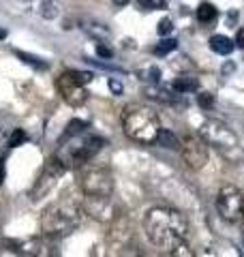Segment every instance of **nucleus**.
I'll list each match as a JSON object with an SVG mask.
<instances>
[{
  "instance_id": "obj_1",
  "label": "nucleus",
  "mask_w": 244,
  "mask_h": 257,
  "mask_svg": "<svg viewBox=\"0 0 244 257\" xmlns=\"http://www.w3.org/2000/svg\"><path fill=\"white\" fill-rule=\"evenodd\" d=\"M144 231L150 242L165 253H172L178 244L186 242L189 221L174 208H152L144 216Z\"/></svg>"
},
{
  "instance_id": "obj_2",
  "label": "nucleus",
  "mask_w": 244,
  "mask_h": 257,
  "mask_svg": "<svg viewBox=\"0 0 244 257\" xmlns=\"http://www.w3.org/2000/svg\"><path fill=\"white\" fill-rule=\"evenodd\" d=\"M81 219H84V206H79L73 199H60L45 208V212L41 214V231L47 238L67 236L79 227Z\"/></svg>"
},
{
  "instance_id": "obj_3",
  "label": "nucleus",
  "mask_w": 244,
  "mask_h": 257,
  "mask_svg": "<svg viewBox=\"0 0 244 257\" xmlns=\"http://www.w3.org/2000/svg\"><path fill=\"white\" fill-rule=\"evenodd\" d=\"M122 131L127 138H131L137 144H154L161 131L159 116L150 107L142 103H131L122 109Z\"/></svg>"
},
{
  "instance_id": "obj_4",
  "label": "nucleus",
  "mask_w": 244,
  "mask_h": 257,
  "mask_svg": "<svg viewBox=\"0 0 244 257\" xmlns=\"http://www.w3.org/2000/svg\"><path fill=\"white\" fill-rule=\"evenodd\" d=\"M199 135H201V140L206 142L208 146H212L223 159L231 161V163L242 161L244 150L240 146L238 135L233 133V128H229L225 122H221V120H216V118L206 120V122L199 126Z\"/></svg>"
},
{
  "instance_id": "obj_5",
  "label": "nucleus",
  "mask_w": 244,
  "mask_h": 257,
  "mask_svg": "<svg viewBox=\"0 0 244 257\" xmlns=\"http://www.w3.org/2000/svg\"><path fill=\"white\" fill-rule=\"evenodd\" d=\"M79 187L84 195L90 197H111L113 178L107 167H84L79 176Z\"/></svg>"
},
{
  "instance_id": "obj_6",
  "label": "nucleus",
  "mask_w": 244,
  "mask_h": 257,
  "mask_svg": "<svg viewBox=\"0 0 244 257\" xmlns=\"http://www.w3.org/2000/svg\"><path fill=\"white\" fill-rule=\"evenodd\" d=\"M216 210L227 223L244 221V193L235 187H223L216 197Z\"/></svg>"
},
{
  "instance_id": "obj_7",
  "label": "nucleus",
  "mask_w": 244,
  "mask_h": 257,
  "mask_svg": "<svg viewBox=\"0 0 244 257\" xmlns=\"http://www.w3.org/2000/svg\"><path fill=\"white\" fill-rule=\"evenodd\" d=\"M64 172H67V161H64L62 157H52V159L45 163L43 172H41L39 180H37V184H35V189H32V199L43 197L45 193L54 187L56 180H58Z\"/></svg>"
},
{
  "instance_id": "obj_8",
  "label": "nucleus",
  "mask_w": 244,
  "mask_h": 257,
  "mask_svg": "<svg viewBox=\"0 0 244 257\" xmlns=\"http://www.w3.org/2000/svg\"><path fill=\"white\" fill-rule=\"evenodd\" d=\"M56 88H58L60 96L69 103L71 107H79V105H84V103L88 101V92H86L84 84L77 82V79L73 77L71 71L62 73L58 79H56Z\"/></svg>"
},
{
  "instance_id": "obj_9",
  "label": "nucleus",
  "mask_w": 244,
  "mask_h": 257,
  "mask_svg": "<svg viewBox=\"0 0 244 257\" xmlns=\"http://www.w3.org/2000/svg\"><path fill=\"white\" fill-rule=\"evenodd\" d=\"M180 150H182V159L184 163L191 167V170H201V167H206L208 163V144L199 138H195V135H189V138H184V142L180 144Z\"/></svg>"
},
{
  "instance_id": "obj_10",
  "label": "nucleus",
  "mask_w": 244,
  "mask_h": 257,
  "mask_svg": "<svg viewBox=\"0 0 244 257\" xmlns=\"http://www.w3.org/2000/svg\"><path fill=\"white\" fill-rule=\"evenodd\" d=\"M105 146V140L103 138H96V135H90V138H84L73 152L69 155V163L67 165H73V167H84L88 161H90L96 152Z\"/></svg>"
},
{
  "instance_id": "obj_11",
  "label": "nucleus",
  "mask_w": 244,
  "mask_h": 257,
  "mask_svg": "<svg viewBox=\"0 0 244 257\" xmlns=\"http://www.w3.org/2000/svg\"><path fill=\"white\" fill-rule=\"evenodd\" d=\"M84 212L94 216V219H99V221H111L113 216H116L113 206H111V197H90V195H86Z\"/></svg>"
},
{
  "instance_id": "obj_12",
  "label": "nucleus",
  "mask_w": 244,
  "mask_h": 257,
  "mask_svg": "<svg viewBox=\"0 0 244 257\" xmlns=\"http://www.w3.org/2000/svg\"><path fill=\"white\" fill-rule=\"evenodd\" d=\"M131 240H133V227H131V223L122 216V219L116 221L113 229L109 231V244L116 248H125L131 244Z\"/></svg>"
},
{
  "instance_id": "obj_13",
  "label": "nucleus",
  "mask_w": 244,
  "mask_h": 257,
  "mask_svg": "<svg viewBox=\"0 0 244 257\" xmlns=\"http://www.w3.org/2000/svg\"><path fill=\"white\" fill-rule=\"evenodd\" d=\"M146 96H150V99L154 101H159V103H169V105H176V103H186V99H182L184 94L180 92H176L174 88L172 90H167V88H157V84H152L146 88Z\"/></svg>"
},
{
  "instance_id": "obj_14",
  "label": "nucleus",
  "mask_w": 244,
  "mask_h": 257,
  "mask_svg": "<svg viewBox=\"0 0 244 257\" xmlns=\"http://www.w3.org/2000/svg\"><path fill=\"white\" fill-rule=\"evenodd\" d=\"M210 50L218 56H229L233 52V41L223 35H214V37H210Z\"/></svg>"
},
{
  "instance_id": "obj_15",
  "label": "nucleus",
  "mask_w": 244,
  "mask_h": 257,
  "mask_svg": "<svg viewBox=\"0 0 244 257\" xmlns=\"http://www.w3.org/2000/svg\"><path fill=\"white\" fill-rule=\"evenodd\" d=\"M88 128V122H84V120H71V122L67 124V128H64V133H62V138H60V146L62 144H67L69 140L73 138H77V135H81Z\"/></svg>"
},
{
  "instance_id": "obj_16",
  "label": "nucleus",
  "mask_w": 244,
  "mask_h": 257,
  "mask_svg": "<svg viewBox=\"0 0 244 257\" xmlns=\"http://www.w3.org/2000/svg\"><path fill=\"white\" fill-rule=\"evenodd\" d=\"M172 88L176 92H180V94H189V92H195L199 88V82L195 77H189V75H182V77H178L174 79V84Z\"/></svg>"
},
{
  "instance_id": "obj_17",
  "label": "nucleus",
  "mask_w": 244,
  "mask_h": 257,
  "mask_svg": "<svg viewBox=\"0 0 244 257\" xmlns=\"http://www.w3.org/2000/svg\"><path fill=\"white\" fill-rule=\"evenodd\" d=\"M157 142L163 148H169V150H180V144H182L172 131H167V128H161L159 135H157Z\"/></svg>"
},
{
  "instance_id": "obj_18",
  "label": "nucleus",
  "mask_w": 244,
  "mask_h": 257,
  "mask_svg": "<svg viewBox=\"0 0 244 257\" xmlns=\"http://www.w3.org/2000/svg\"><path fill=\"white\" fill-rule=\"evenodd\" d=\"M216 15L218 11L214 9V5H210V3H201L197 7V20L201 24H210V22H214L216 20Z\"/></svg>"
},
{
  "instance_id": "obj_19",
  "label": "nucleus",
  "mask_w": 244,
  "mask_h": 257,
  "mask_svg": "<svg viewBox=\"0 0 244 257\" xmlns=\"http://www.w3.org/2000/svg\"><path fill=\"white\" fill-rule=\"evenodd\" d=\"M39 13L43 15V18H47V20H54L56 15L60 13V3H58V0H43V3H41Z\"/></svg>"
},
{
  "instance_id": "obj_20",
  "label": "nucleus",
  "mask_w": 244,
  "mask_h": 257,
  "mask_svg": "<svg viewBox=\"0 0 244 257\" xmlns=\"http://www.w3.org/2000/svg\"><path fill=\"white\" fill-rule=\"evenodd\" d=\"M15 56L22 60V62H26V64H30V67H35V69H47L50 64H47L45 60H41V58H37V56H32V54H28V52H20V50H15Z\"/></svg>"
},
{
  "instance_id": "obj_21",
  "label": "nucleus",
  "mask_w": 244,
  "mask_h": 257,
  "mask_svg": "<svg viewBox=\"0 0 244 257\" xmlns=\"http://www.w3.org/2000/svg\"><path fill=\"white\" fill-rule=\"evenodd\" d=\"M84 28L88 35H92V37H99V39H105V37H109V30L103 26V24H96V22H84Z\"/></svg>"
},
{
  "instance_id": "obj_22",
  "label": "nucleus",
  "mask_w": 244,
  "mask_h": 257,
  "mask_svg": "<svg viewBox=\"0 0 244 257\" xmlns=\"http://www.w3.org/2000/svg\"><path fill=\"white\" fill-rule=\"evenodd\" d=\"M176 47H178L176 39H163V41L154 47V54H157V56H167V54H172Z\"/></svg>"
},
{
  "instance_id": "obj_23",
  "label": "nucleus",
  "mask_w": 244,
  "mask_h": 257,
  "mask_svg": "<svg viewBox=\"0 0 244 257\" xmlns=\"http://www.w3.org/2000/svg\"><path fill=\"white\" fill-rule=\"evenodd\" d=\"M137 5H140L144 11H161V9H165V0H137Z\"/></svg>"
},
{
  "instance_id": "obj_24",
  "label": "nucleus",
  "mask_w": 244,
  "mask_h": 257,
  "mask_svg": "<svg viewBox=\"0 0 244 257\" xmlns=\"http://www.w3.org/2000/svg\"><path fill=\"white\" fill-rule=\"evenodd\" d=\"M142 79L144 82H150V84H159V79H161V71L157 69V67H150V69H146V71H142Z\"/></svg>"
},
{
  "instance_id": "obj_25",
  "label": "nucleus",
  "mask_w": 244,
  "mask_h": 257,
  "mask_svg": "<svg viewBox=\"0 0 244 257\" xmlns=\"http://www.w3.org/2000/svg\"><path fill=\"white\" fill-rule=\"evenodd\" d=\"M28 140V135L24 133V128H15V131L11 133V140H9V146L11 148H18V146H22L24 142Z\"/></svg>"
},
{
  "instance_id": "obj_26",
  "label": "nucleus",
  "mask_w": 244,
  "mask_h": 257,
  "mask_svg": "<svg viewBox=\"0 0 244 257\" xmlns=\"http://www.w3.org/2000/svg\"><path fill=\"white\" fill-rule=\"evenodd\" d=\"M197 103H199V107H203V109H212L214 107V99H212V94L210 92H199L197 94Z\"/></svg>"
},
{
  "instance_id": "obj_27",
  "label": "nucleus",
  "mask_w": 244,
  "mask_h": 257,
  "mask_svg": "<svg viewBox=\"0 0 244 257\" xmlns=\"http://www.w3.org/2000/svg\"><path fill=\"white\" fill-rule=\"evenodd\" d=\"M172 30H174V24H172V20H169V18H165V20H161V22H159L157 32H159L161 37H167V35H172Z\"/></svg>"
},
{
  "instance_id": "obj_28",
  "label": "nucleus",
  "mask_w": 244,
  "mask_h": 257,
  "mask_svg": "<svg viewBox=\"0 0 244 257\" xmlns=\"http://www.w3.org/2000/svg\"><path fill=\"white\" fill-rule=\"evenodd\" d=\"M71 73H73V77H75L77 79V82H81V84H88V82H92V73H88V71H71Z\"/></svg>"
},
{
  "instance_id": "obj_29",
  "label": "nucleus",
  "mask_w": 244,
  "mask_h": 257,
  "mask_svg": "<svg viewBox=\"0 0 244 257\" xmlns=\"http://www.w3.org/2000/svg\"><path fill=\"white\" fill-rule=\"evenodd\" d=\"M96 54H99V58H105V60H109L111 56H113V52H111V47H107V45H103V43H99L96 45Z\"/></svg>"
},
{
  "instance_id": "obj_30",
  "label": "nucleus",
  "mask_w": 244,
  "mask_h": 257,
  "mask_svg": "<svg viewBox=\"0 0 244 257\" xmlns=\"http://www.w3.org/2000/svg\"><path fill=\"white\" fill-rule=\"evenodd\" d=\"M107 84H109V90H111L113 94H116V96H118V94H122V84L118 82V79H109Z\"/></svg>"
},
{
  "instance_id": "obj_31",
  "label": "nucleus",
  "mask_w": 244,
  "mask_h": 257,
  "mask_svg": "<svg viewBox=\"0 0 244 257\" xmlns=\"http://www.w3.org/2000/svg\"><path fill=\"white\" fill-rule=\"evenodd\" d=\"M233 43L244 50V28H240L238 32H235V41H233Z\"/></svg>"
},
{
  "instance_id": "obj_32",
  "label": "nucleus",
  "mask_w": 244,
  "mask_h": 257,
  "mask_svg": "<svg viewBox=\"0 0 244 257\" xmlns=\"http://www.w3.org/2000/svg\"><path fill=\"white\" fill-rule=\"evenodd\" d=\"M233 22H238V11H231V13H229V18H227V24H229V26H231Z\"/></svg>"
},
{
  "instance_id": "obj_33",
  "label": "nucleus",
  "mask_w": 244,
  "mask_h": 257,
  "mask_svg": "<svg viewBox=\"0 0 244 257\" xmlns=\"http://www.w3.org/2000/svg\"><path fill=\"white\" fill-rule=\"evenodd\" d=\"M5 182V161H0V184Z\"/></svg>"
},
{
  "instance_id": "obj_34",
  "label": "nucleus",
  "mask_w": 244,
  "mask_h": 257,
  "mask_svg": "<svg viewBox=\"0 0 244 257\" xmlns=\"http://www.w3.org/2000/svg\"><path fill=\"white\" fill-rule=\"evenodd\" d=\"M129 3V0H113V5H116V7H125Z\"/></svg>"
},
{
  "instance_id": "obj_35",
  "label": "nucleus",
  "mask_w": 244,
  "mask_h": 257,
  "mask_svg": "<svg viewBox=\"0 0 244 257\" xmlns=\"http://www.w3.org/2000/svg\"><path fill=\"white\" fill-rule=\"evenodd\" d=\"M7 37V30H3V28H0V39H5Z\"/></svg>"
},
{
  "instance_id": "obj_36",
  "label": "nucleus",
  "mask_w": 244,
  "mask_h": 257,
  "mask_svg": "<svg viewBox=\"0 0 244 257\" xmlns=\"http://www.w3.org/2000/svg\"><path fill=\"white\" fill-rule=\"evenodd\" d=\"M242 223H244V221H242Z\"/></svg>"
}]
</instances>
